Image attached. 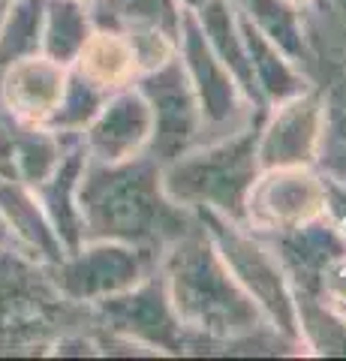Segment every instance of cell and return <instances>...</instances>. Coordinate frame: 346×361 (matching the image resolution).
I'll return each mask as SVG.
<instances>
[{
    "label": "cell",
    "mask_w": 346,
    "mask_h": 361,
    "mask_svg": "<svg viewBox=\"0 0 346 361\" xmlns=\"http://www.w3.org/2000/svg\"><path fill=\"white\" fill-rule=\"evenodd\" d=\"M160 274L187 337L184 353L202 343L226 346L229 353H238L241 346H259L262 353H301L268 325L259 304L238 286L199 220L163 250Z\"/></svg>",
    "instance_id": "1"
},
{
    "label": "cell",
    "mask_w": 346,
    "mask_h": 361,
    "mask_svg": "<svg viewBox=\"0 0 346 361\" xmlns=\"http://www.w3.org/2000/svg\"><path fill=\"white\" fill-rule=\"evenodd\" d=\"M79 214L85 241H121L163 256L178 235L193 226V211L166 196L163 166L151 154L124 163L87 157L79 180Z\"/></svg>",
    "instance_id": "2"
},
{
    "label": "cell",
    "mask_w": 346,
    "mask_h": 361,
    "mask_svg": "<svg viewBox=\"0 0 346 361\" xmlns=\"http://www.w3.org/2000/svg\"><path fill=\"white\" fill-rule=\"evenodd\" d=\"M87 322L91 310L66 301L46 265L13 244H0V355L42 353L58 337L85 331Z\"/></svg>",
    "instance_id": "3"
},
{
    "label": "cell",
    "mask_w": 346,
    "mask_h": 361,
    "mask_svg": "<svg viewBox=\"0 0 346 361\" xmlns=\"http://www.w3.org/2000/svg\"><path fill=\"white\" fill-rule=\"evenodd\" d=\"M265 118V115H262ZM262 118L250 127L217 142L190 148L163 166V190L175 205L187 211L211 208L223 217L244 223V202L259 175L256 163V135Z\"/></svg>",
    "instance_id": "4"
},
{
    "label": "cell",
    "mask_w": 346,
    "mask_h": 361,
    "mask_svg": "<svg viewBox=\"0 0 346 361\" xmlns=\"http://www.w3.org/2000/svg\"><path fill=\"white\" fill-rule=\"evenodd\" d=\"M193 214L205 226L211 244L217 247L220 259L232 271V277L238 280V286L259 304L268 325L301 349L292 283H289L286 268L280 262V256L274 253V247L259 232H253L250 226L223 217V214L211 208H196Z\"/></svg>",
    "instance_id": "5"
},
{
    "label": "cell",
    "mask_w": 346,
    "mask_h": 361,
    "mask_svg": "<svg viewBox=\"0 0 346 361\" xmlns=\"http://www.w3.org/2000/svg\"><path fill=\"white\" fill-rule=\"evenodd\" d=\"M178 61H181L190 85H193V94L199 99V111H202V123H205V142L226 139V135L250 127L256 118H262L268 111V109L259 111L244 97L235 75L220 63L214 49L208 45L196 13L187 6L181 16V33H178Z\"/></svg>",
    "instance_id": "6"
},
{
    "label": "cell",
    "mask_w": 346,
    "mask_h": 361,
    "mask_svg": "<svg viewBox=\"0 0 346 361\" xmlns=\"http://www.w3.org/2000/svg\"><path fill=\"white\" fill-rule=\"evenodd\" d=\"M87 310L97 331L136 343L148 355H184L187 349V337L172 310L160 265L136 286L87 304Z\"/></svg>",
    "instance_id": "7"
},
{
    "label": "cell",
    "mask_w": 346,
    "mask_h": 361,
    "mask_svg": "<svg viewBox=\"0 0 346 361\" xmlns=\"http://www.w3.org/2000/svg\"><path fill=\"white\" fill-rule=\"evenodd\" d=\"M160 256L121 241H82L79 250L46 265L54 289L73 304H94L124 292L157 271Z\"/></svg>",
    "instance_id": "8"
},
{
    "label": "cell",
    "mask_w": 346,
    "mask_h": 361,
    "mask_svg": "<svg viewBox=\"0 0 346 361\" xmlns=\"http://www.w3.org/2000/svg\"><path fill=\"white\" fill-rule=\"evenodd\" d=\"M326 208L328 178L314 166L262 169L244 202V226L262 235L292 232L322 217Z\"/></svg>",
    "instance_id": "9"
},
{
    "label": "cell",
    "mask_w": 346,
    "mask_h": 361,
    "mask_svg": "<svg viewBox=\"0 0 346 361\" xmlns=\"http://www.w3.org/2000/svg\"><path fill=\"white\" fill-rule=\"evenodd\" d=\"M136 87L148 99L151 118H154V133L144 154H151L160 166H166L175 157H181L190 148L205 142V123H202V111H199V99L193 94V85H190L178 54L163 66H157V70L142 73Z\"/></svg>",
    "instance_id": "10"
},
{
    "label": "cell",
    "mask_w": 346,
    "mask_h": 361,
    "mask_svg": "<svg viewBox=\"0 0 346 361\" xmlns=\"http://www.w3.org/2000/svg\"><path fill=\"white\" fill-rule=\"evenodd\" d=\"M322 135H326V99L314 87L268 106L256 135L259 172L277 166H316Z\"/></svg>",
    "instance_id": "11"
},
{
    "label": "cell",
    "mask_w": 346,
    "mask_h": 361,
    "mask_svg": "<svg viewBox=\"0 0 346 361\" xmlns=\"http://www.w3.org/2000/svg\"><path fill=\"white\" fill-rule=\"evenodd\" d=\"M94 27L118 30L130 39L142 73H151L178 54L181 0H87Z\"/></svg>",
    "instance_id": "12"
},
{
    "label": "cell",
    "mask_w": 346,
    "mask_h": 361,
    "mask_svg": "<svg viewBox=\"0 0 346 361\" xmlns=\"http://www.w3.org/2000/svg\"><path fill=\"white\" fill-rule=\"evenodd\" d=\"M151 133V106L142 90L130 85L106 97L103 109L82 130V145L85 154L97 163H124L148 151Z\"/></svg>",
    "instance_id": "13"
},
{
    "label": "cell",
    "mask_w": 346,
    "mask_h": 361,
    "mask_svg": "<svg viewBox=\"0 0 346 361\" xmlns=\"http://www.w3.org/2000/svg\"><path fill=\"white\" fill-rule=\"evenodd\" d=\"M66 75H70V66L46 54L21 58L0 73V106L21 123L49 127L51 115L61 106Z\"/></svg>",
    "instance_id": "14"
},
{
    "label": "cell",
    "mask_w": 346,
    "mask_h": 361,
    "mask_svg": "<svg viewBox=\"0 0 346 361\" xmlns=\"http://www.w3.org/2000/svg\"><path fill=\"white\" fill-rule=\"evenodd\" d=\"M85 160H87V154H85V145L79 135V139L66 148L61 163L54 166V172L46 180L30 187L66 253L79 250L85 241L82 238V214H79V180H82Z\"/></svg>",
    "instance_id": "15"
},
{
    "label": "cell",
    "mask_w": 346,
    "mask_h": 361,
    "mask_svg": "<svg viewBox=\"0 0 346 361\" xmlns=\"http://www.w3.org/2000/svg\"><path fill=\"white\" fill-rule=\"evenodd\" d=\"M0 217H4L16 247L25 250L30 259L51 265L66 256L61 238L54 235L46 211L39 205V199L33 196V190L27 184L13 178H0Z\"/></svg>",
    "instance_id": "16"
},
{
    "label": "cell",
    "mask_w": 346,
    "mask_h": 361,
    "mask_svg": "<svg viewBox=\"0 0 346 361\" xmlns=\"http://www.w3.org/2000/svg\"><path fill=\"white\" fill-rule=\"evenodd\" d=\"M70 70L87 78L99 90H106V94H115L121 87L136 85L142 75V66L130 39L124 33L109 30V27L91 30V37L85 39L75 61L70 63Z\"/></svg>",
    "instance_id": "17"
},
{
    "label": "cell",
    "mask_w": 346,
    "mask_h": 361,
    "mask_svg": "<svg viewBox=\"0 0 346 361\" xmlns=\"http://www.w3.org/2000/svg\"><path fill=\"white\" fill-rule=\"evenodd\" d=\"M199 25H202V33L208 45L214 49V54L220 58V63L235 75L238 87L244 90V97L250 103L265 111V99L256 87V78L250 70V58H247V49H244V39H241V27H238V18H235V9H232L229 0H205L199 9H193Z\"/></svg>",
    "instance_id": "18"
},
{
    "label": "cell",
    "mask_w": 346,
    "mask_h": 361,
    "mask_svg": "<svg viewBox=\"0 0 346 361\" xmlns=\"http://www.w3.org/2000/svg\"><path fill=\"white\" fill-rule=\"evenodd\" d=\"M235 18H238V27H241L244 49H247V58H250L256 87H259L265 106L283 103V99L295 97V94H301V90L310 87L304 70H301L292 58H286V54L277 49L262 30H256L244 16L235 13Z\"/></svg>",
    "instance_id": "19"
},
{
    "label": "cell",
    "mask_w": 346,
    "mask_h": 361,
    "mask_svg": "<svg viewBox=\"0 0 346 361\" xmlns=\"http://www.w3.org/2000/svg\"><path fill=\"white\" fill-rule=\"evenodd\" d=\"M298 341L307 355L346 358V310L331 304L322 292L292 289Z\"/></svg>",
    "instance_id": "20"
},
{
    "label": "cell",
    "mask_w": 346,
    "mask_h": 361,
    "mask_svg": "<svg viewBox=\"0 0 346 361\" xmlns=\"http://www.w3.org/2000/svg\"><path fill=\"white\" fill-rule=\"evenodd\" d=\"M229 4L238 16L247 18L256 30H262L298 66H304L310 61L298 6H292L289 0H229Z\"/></svg>",
    "instance_id": "21"
},
{
    "label": "cell",
    "mask_w": 346,
    "mask_h": 361,
    "mask_svg": "<svg viewBox=\"0 0 346 361\" xmlns=\"http://www.w3.org/2000/svg\"><path fill=\"white\" fill-rule=\"evenodd\" d=\"M94 30L87 0H46L42 9V45L39 54L70 66L85 39Z\"/></svg>",
    "instance_id": "22"
},
{
    "label": "cell",
    "mask_w": 346,
    "mask_h": 361,
    "mask_svg": "<svg viewBox=\"0 0 346 361\" xmlns=\"http://www.w3.org/2000/svg\"><path fill=\"white\" fill-rule=\"evenodd\" d=\"M42 9L46 0H9L0 21V73L30 54H39L42 45Z\"/></svg>",
    "instance_id": "23"
},
{
    "label": "cell",
    "mask_w": 346,
    "mask_h": 361,
    "mask_svg": "<svg viewBox=\"0 0 346 361\" xmlns=\"http://www.w3.org/2000/svg\"><path fill=\"white\" fill-rule=\"evenodd\" d=\"M106 90H99L97 85H91L87 78H82L79 73L66 75V87H63V97H61V106L58 111L51 115L49 121V130L54 133H73V135H82V130L94 121V115L106 103Z\"/></svg>",
    "instance_id": "24"
},
{
    "label": "cell",
    "mask_w": 346,
    "mask_h": 361,
    "mask_svg": "<svg viewBox=\"0 0 346 361\" xmlns=\"http://www.w3.org/2000/svg\"><path fill=\"white\" fill-rule=\"evenodd\" d=\"M319 286H322V295L331 304H338L340 310H346V256L334 259L331 265L322 268Z\"/></svg>",
    "instance_id": "25"
},
{
    "label": "cell",
    "mask_w": 346,
    "mask_h": 361,
    "mask_svg": "<svg viewBox=\"0 0 346 361\" xmlns=\"http://www.w3.org/2000/svg\"><path fill=\"white\" fill-rule=\"evenodd\" d=\"M0 244H13V247H16V241H13V235H9L4 217H0Z\"/></svg>",
    "instance_id": "26"
},
{
    "label": "cell",
    "mask_w": 346,
    "mask_h": 361,
    "mask_svg": "<svg viewBox=\"0 0 346 361\" xmlns=\"http://www.w3.org/2000/svg\"><path fill=\"white\" fill-rule=\"evenodd\" d=\"M202 4H205V0H181V6H187V9H199Z\"/></svg>",
    "instance_id": "27"
},
{
    "label": "cell",
    "mask_w": 346,
    "mask_h": 361,
    "mask_svg": "<svg viewBox=\"0 0 346 361\" xmlns=\"http://www.w3.org/2000/svg\"><path fill=\"white\" fill-rule=\"evenodd\" d=\"M328 4H331L334 9H338V13H343V16H346V0H328Z\"/></svg>",
    "instance_id": "28"
},
{
    "label": "cell",
    "mask_w": 346,
    "mask_h": 361,
    "mask_svg": "<svg viewBox=\"0 0 346 361\" xmlns=\"http://www.w3.org/2000/svg\"><path fill=\"white\" fill-rule=\"evenodd\" d=\"M289 4H292V6H298V9H304V6H310V4H314V0H289Z\"/></svg>",
    "instance_id": "29"
},
{
    "label": "cell",
    "mask_w": 346,
    "mask_h": 361,
    "mask_svg": "<svg viewBox=\"0 0 346 361\" xmlns=\"http://www.w3.org/2000/svg\"><path fill=\"white\" fill-rule=\"evenodd\" d=\"M6 6H9V0H0V21H4V16H6Z\"/></svg>",
    "instance_id": "30"
}]
</instances>
